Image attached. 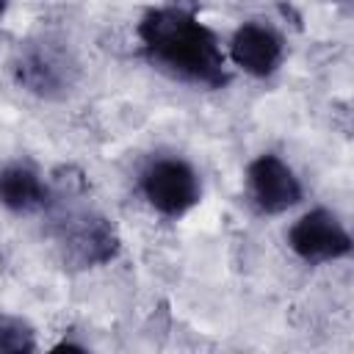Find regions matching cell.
I'll use <instances>...</instances> for the list:
<instances>
[{
    "mask_svg": "<svg viewBox=\"0 0 354 354\" xmlns=\"http://www.w3.org/2000/svg\"><path fill=\"white\" fill-rule=\"evenodd\" d=\"M64 348H69V351H86V346H80V343H69V340H64V343H58L53 351H64Z\"/></svg>",
    "mask_w": 354,
    "mask_h": 354,
    "instance_id": "10",
    "label": "cell"
},
{
    "mask_svg": "<svg viewBox=\"0 0 354 354\" xmlns=\"http://www.w3.org/2000/svg\"><path fill=\"white\" fill-rule=\"evenodd\" d=\"M0 205L11 213H36L50 205V188L30 166L11 163L0 169Z\"/></svg>",
    "mask_w": 354,
    "mask_h": 354,
    "instance_id": "8",
    "label": "cell"
},
{
    "mask_svg": "<svg viewBox=\"0 0 354 354\" xmlns=\"http://www.w3.org/2000/svg\"><path fill=\"white\" fill-rule=\"evenodd\" d=\"M11 75L19 88L44 100H58L75 86L77 64L61 41L30 39L17 47L11 58Z\"/></svg>",
    "mask_w": 354,
    "mask_h": 354,
    "instance_id": "2",
    "label": "cell"
},
{
    "mask_svg": "<svg viewBox=\"0 0 354 354\" xmlns=\"http://www.w3.org/2000/svg\"><path fill=\"white\" fill-rule=\"evenodd\" d=\"M246 188L252 202L263 213H285L288 207L299 205L301 183L293 169L277 155H260L246 169Z\"/></svg>",
    "mask_w": 354,
    "mask_h": 354,
    "instance_id": "6",
    "label": "cell"
},
{
    "mask_svg": "<svg viewBox=\"0 0 354 354\" xmlns=\"http://www.w3.org/2000/svg\"><path fill=\"white\" fill-rule=\"evenodd\" d=\"M141 191H144L149 207L166 218L185 216L202 196L196 171L180 158L152 160L141 177Z\"/></svg>",
    "mask_w": 354,
    "mask_h": 354,
    "instance_id": "3",
    "label": "cell"
},
{
    "mask_svg": "<svg viewBox=\"0 0 354 354\" xmlns=\"http://www.w3.org/2000/svg\"><path fill=\"white\" fill-rule=\"evenodd\" d=\"M288 246L304 263H326L351 252V235L335 213L315 207L293 221V227L288 230Z\"/></svg>",
    "mask_w": 354,
    "mask_h": 354,
    "instance_id": "5",
    "label": "cell"
},
{
    "mask_svg": "<svg viewBox=\"0 0 354 354\" xmlns=\"http://www.w3.org/2000/svg\"><path fill=\"white\" fill-rule=\"evenodd\" d=\"M6 8H8V0H0V19L6 17Z\"/></svg>",
    "mask_w": 354,
    "mask_h": 354,
    "instance_id": "11",
    "label": "cell"
},
{
    "mask_svg": "<svg viewBox=\"0 0 354 354\" xmlns=\"http://www.w3.org/2000/svg\"><path fill=\"white\" fill-rule=\"evenodd\" d=\"M282 39L260 22H243L230 39V58L235 61V66L254 77L274 75L282 64Z\"/></svg>",
    "mask_w": 354,
    "mask_h": 354,
    "instance_id": "7",
    "label": "cell"
},
{
    "mask_svg": "<svg viewBox=\"0 0 354 354\" xmlns=\"http://www.w3.org/2000/svg\"><path fill=\"white\" fill-rule=\"evenodd\" d=\"M144 55L160 72L205 86L221 88L230 80L221 44L216 33L196 19L191 8L183 6H160L149 8L136 28Z\"/></svg>",
    "mask_w": 354,
    "mask_h": 354,
    "instance_id": "1",
    "label": "cell"
},
{
    "mask_svg": "<svg viewBox=\"0 0 354 354\" xmlns=\"http://www.w3.org/2000/svg\"><path fill=\"white\" fill-rule=\"evenodd\" d=\"M36 348V335L28 321L0 313V354H28Z\"/></svg>",
    "mask_w": 354,
    "mask_h": 354,
    "instance_id": "9",
    "label": "cell"
},
{
    "mask_svg": "<svg viewBox=\"0 0 354 354\" xmlns=\"http://www.w3.org/2000/svg\"><path fill=\"white\" fill-rule=\"evenodd\" d=\"M58 243L64 246V257L77 268L102 266L116 257L119 235L113 224L97 213H69L58 224Z\"/></svg>",
    "mask_w": 354,
    "mask_h": 354,
    "instance_id": "4",
    "label": "cell"
}]
</instances>
